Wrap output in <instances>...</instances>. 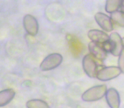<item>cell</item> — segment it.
<instances>
[{
    "label": "cell",
    "instance_id": "6da1fadb",
    "mask_svg": "<svg viewBox=\"0 0 124 108\" xmlns=\"http://www.w3.org/2000/svg\"><path fill=\"white\" fill-rule=\"evenodd\" d=\"M107 87L106 85H98L85 90L81 95V99L85 102H95L106 96Z\"/></svg>",
    "mask_w": 124,
    "mask_h": 108
},
{
    "label": "cell",
    "instance_id": "7a4b0ae2",
    "mask_svg": "<svg viewBox=\"0 0 124 108\" xmlns=\"http://www.w3.org/2000/svg\"><path fill=\"white\" fill-rule=\"evenodd\" d=\"M103 46L107 53H111L115 57H116V56L119 57L122 51L123 50V38L118 33H111L110 36V41L103 45Z\"/></svg>",
    "mask_w": 124,
    "mask_h": 108
},
{
    "label": "cell",
    "instance_id": "3957f363",
    "mask_svg": "<svg viewBox=\"0 0 124 108\" xmlns=\"http://www.w3.org/2000/svg\"><path fill=\"white\" fill-rule=\"evenodd\" d=\"M96 59L91 54H86L83 57L82 61V67L85 73L90 78H96L99 72L98 65H97Z\"/></svg>",
    "mask_w": 124,
    "mask_h": 108
},
{
    "label": "cell",
    "instance_id": "277c9868",
    "mask_svg": "<svg viewBox=\"0 0 124 108\" xmlns=\"http://www.w3.org/2000/svg\"><path fill=\"white\" fill-rule=\"evenodd\" d=\"M62 56L60 53H51L46 56L40 65L42 71H50L55 69L62 62Z\"/></svg>",
    "mask_w": 124,
    "mask_h": 108
},
{
    "label": "cell",
    "instance_id": "5b68a950",
    "mask_svg": "<svg viewBox=\"0 0 124 108\" xmlns=\"http://www.w3.org/2000/svg\"><path fill=\"white\" fill-rule=\"evenodd\" d=\"M122 74L121 69L116 66H110L101 69L97 74L96 79L101 81H110L115 78L118 77Z\"/></svg>",
    "mask_w": 124,
    "mask_h": 108
},
{
    "label": "cell",
    "instance_id": "8992f818",
    "mask_svg": "<svg viewBox=\"0 0 124 108\" xmlns=\"http://www.w3.org/2000/svg\"><path fill=\"white\" fill-rule=\"evenodd\" d=\"M23 25L27 34L36 36L39 31V24L36 18L31 15H26L23 18Z\"/></svg>",
    "mask_w": 124,
    "mask_h": 108
},
{
    "label": "cell",
    "instance_id": "52a82bcc",
    "mask_svg": "<svg viewBox=\"0 0 124 108\" xmlns=\"http://www.w3.org/2000/svg\"><path fill=\"white\" fill-rule=\"evenodd\" d=\"M95 20L100 27L105 31V32H111L113 31V22L111 17L108 16L106 14L101 12H98L95 15Z\"/></svg>",
    "mask_w": 124,
    "mask_h": 108
},
{
    "label": "cell",
    "instance_id": "ba28073f",
    "mask_svg": "<svg viewBox=\"0 0 124 108\" xmlns=\"http://www.w3.org/2000/svg\"><path fill=\"white\" fill-rule=\"evenodd\" d=\"M66 39L68 41L69 48H70L71 53H73V55L77 57H79L80 54L83 53L84 50H85V46L81 42V41L78 37L70 34L67 35Z\"/></svg>",
    "mask_w": 124,
    "mask_h": 108
},
{
    "label": "cell",
    "instance_id": "9c48e42d",
    "mask_svg": "<svg viewBox=\"0 0 124 108\" xmlns=\"http://www.w3.org/2000/svg\"><path fill=\"white\" fill-rule=\"evenodd\" d=\"M89 51L90 54L95 57L96 60L99 61H104L107 57V52L105 50L103 45L99 44L96 42L90 41L88 45Z\"/></svg>",
    "mask_w": 124,
    "mask_h": 108
},
{
    "label": "cell",
    "instance_id": "30bf717a",
    "mask_svg": "<svg viewBox=\"0 0 124 108\" xmlns=\"http://www.w3.org/2000/svg\"><path fill=\"white\" fill-rule=\"evenodd\" d=\"M106 100L110 108H120L121 99L119 92L114 88H110L106 94Z\"/></svg>",
    "mask_w": 124,
    "mask_h": 108
},
{
    "label": "cell",
    "instance_id": "8fae6325",
    "mask_svg": "<svg viewBox=\"0 0 124 108\" xmlns=\"http://www.w3.org/2000/svg\"><path fill=\"white\" fill-rule=\"evenodd\" d=\"M88 37L93 42H96L99 44L104 45L110 41V36L106 34V32L100 30H90L88 32Z\"/></svg>",
    "mask_w": 124,
    "mask_h": 108
},
{
    "label": "cell",
    "instance_id": "7c38bea8",
    "mask_svg": "<svg viewBox=\"0 0 124 108\" xmlns=\"http://www.w3.org/2000/svg\"><path fill=\"white\" fill-rule=\"evenodd\" d=\"M15 92L12 89H6L0 91V107H5L14 99Z\"/></svg>",
    "mask_w": 124,
    "mask_h": 108
},
{
    "label": "cell",
    "instance_id": "4fadbf2b",
    "mask_svg": "<svg viewBox=\"0 0 124 108\" xmlns=\"http://www.w3.org/2000/svg\"><path fill=\"white\" fill-rule=\"evenodd\" d=\"M121 2L120 0H107L105 5V9L107 13L113 14L115 12L118 11V9L121 7Z\"/></svg>",
    "mask_w": 124,
    "mask_h": 108
},
{
    "label": "cell",
    "instance_id": "5bb4252c",
    "mask_svg": "<svg viewBox=\"0 0 124 108\" xmlns=\"http://www.w3.org/2000/svg\"><path fill=\"white\" fill-rule=\"evenodd\" d=\"M27 108H50L49 105L46 101L39 99H32L26 102Z\"/></svg>",
    "mask_w": 124,
    "mask_h": 108
},
{
    "label": "cell",
    "instance_id": "9a60e30c",
    "mask_svg": "<svg viewBox=\"0 0 124 108\" xmlns=\"http://www.w3.org/2000/svg\"><path fill=\"white\" fill-rule=\"evenodd\" d=\"M111 19L113 23H115L116 25L124 28V13L121 10H118V11L111 14Z\"/></svg>",
    "mask_w": 124,
    "mask_h": 108
},
{
    "label": "cell",
    "instance_id": "2e32d148",
    "mask_svg": "<svg viewBox=\"0 0 124 108\" xmlns=\"http://www.w3.org/2000/svg\"><path fill=\"white\" fill-rule=\"evenodd\" d=\"M118 68L121 69L122 73H124V48L118 57Z\"/></svg>",
    "mask_w": 124,
    "mask_h": 108
},
{
    "label": "cell",
    "instance_id": "e0dca14e",
    "mask_svg": "<svg viewBox=\"0 0 124 108\" xmlns=\"http://www.w3.org/2000/svg\"><path fill=\"white\" fill-rule=\"evenodd\" d=\"M120 9H121L122 12L124 13V0H122L121 2V7H120Z\"/></svg>",
    "mask_w": 124,
    "mask_h": 108
},
{
    "label": "cell",
    "instance_id": "ac0fdd59",
    "mask_svg": "<svg viewBox=\"0 0 124 108\" xmlns=\"http://www.w3.org/2000/svg\"><path fill=\"white\" fill-rule=\"evenodd\" d=\"M123 48H124V37L123 38Z\"/></svg>",
    "mask_w": 124,
    "mask_h": 108
}]
</instances>
